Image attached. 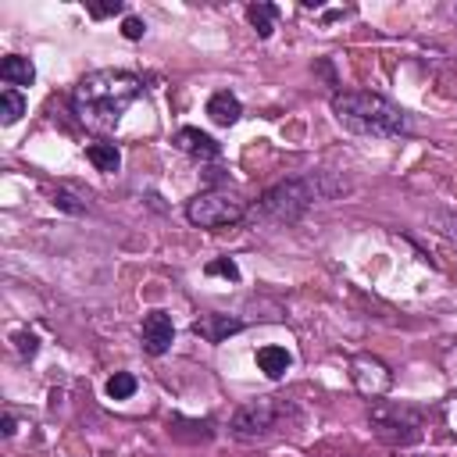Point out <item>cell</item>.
Segmentation results:
<instances>
[{
    "label": "cell",
    "instance_id": "1",
    "mask_svg": "<svg viewBox=\"0 0 457 457\" xmlns=\"http://www.w3.org/2000/svg\"><path fill=\"white\" fill-rule=\"evenodd\" d=\"M139 96H143L139 75L121 71V68H96V71L79 79V86L71 93V107H75V114L86 129L111 132V129H118L121 114Z\"/></svg>",
    "mask_w": 457,
    "mask_h": 457
},
{
    "label": "cell",
    "instance_id": "2",
    "mask_svg": "<svg viewBox=\"0 0 457 457\" xmlns=\"http://www.w3.org/2000/svg\"><path fill=\"white\" fill-rule=\"evenodd\" d=\"M332 114L336 121L353 132V136H371V139H396L411 132V114L386 100L382 93L368 89H343L332 96Z\"/></svg>",
    "mask_w": 457,
    "mask_h": 457
},
{
    "label": "cell",
    "instance_id": "3",
    "mask_svg": "<svg viewBox=\"0 0 457 457\" xmlns=\"http://www.w3.org/2000/svg\"><path fill=\"white\" fill-rule=\"evenodd\" d=\"M339 189L343 186L339 182H328L325 175H296V179H286V182L271 186L246 214H250V221H264V225H293L318 200H328Z\"/></svg>",
    "mask_w": 457,
    "mask_h": 457
},
{
    "label": "cell",
    "instance_id": "4",
    "mask_svg": "<svg viewBox=\"0 0 457 457\" xmlns=\"http://www.w3.org/2000/svg\"><path fill=\"white\" fill-rule=\"evenodd\" d=\"M289 411H293V403L282 400V396H257V400H250V403L232 411L228 436L239 439V443H261V439H268V436H275L282 428Z\"/></svg>",
    "mask_w": 457,
    "mask_h": 457
},
{
    "label": "cell",
    "instance_id": "5",
    "mask_svg": "<svg viewBox=\"0 0 457 457\" xmlns=\"http://www.w3.org/2000/svg\"><path fill=\"white\" fill-rule=\"evenodd\" d=\"M368 425H371V432H375L382 443H389V446H407V443H418V439H421L425 418H421L414 407H407V403H386V400H378V403H371V411H368Z\"/></svg>",
    "mask_w": 457,
    "mask_h": 457
},
{
    "label": "cell",
    "instance_id": "6",
    "mask_svg": "<svg viewBox=\"0 0 457 457\" xmlns=\"http://www.w3.org/2000/svg\"><path fill=\"white\" fill-rule=\"evenodd\" d=\"M186 218L196 228H225L246 218V200L236 189H207L186 204Z\"/></svg>",
    "mask_w": 457,
    "mask_h": 457
},
{
    "label": "cell",
    "instance_id": "7",
    "mask_svg": "<svg viewBox=\"0 0 457 457\" xmlns=\"http://www.w3.org/2000/svg\"><path fill=\"white\" fill-rule=\"evenodd\" d=\"M139 343L150 357H164L175 343V325H171V314L168 311H150L143 318V328H139Z\"/></svg>",
    "mask_w": 457,
    "mask_h": 457
},
{
    "label": "cell",
    "instance_id": "8",
    "mask_svg": "<svg viewBox=\"0 0 457 457\" xmlns=\"http://www.w3.org/2000/svg\"><path fill=\"white\" fill-rule=\"evenodd\" d=\"M193 336H200L204 343H225L228 336H236V332H243L246 325L239 321V318H232V314H218V311H207V314H200V318H193Z\"/></svg>",
    "mask_w": 457,
    "mask_h": 457
},
{
    "label": "cell",
    "instance_id": "9",
    "mask_svg": "<svg viewBox=\"0 0 457 457\" xmlns=\"http://www.w3.org/2000/svg\"><path fill=\"white\" fill-rule=\"evenodd\" d=\"M182 154H189V157H196V161H214V157H221V143L214 139V136H207V132H200V129H193V125H186V129H179L175 132V139H171Z\"/></svg>",
    "mask_w": 457,
    "mask_h": 457
},
{
    "label": "cell",
    "instance_id": "10",
    "mask_svg": "<svg viewBox=\"0 0 457 457\" xmlns=\"http://www.w3.org/2000/svg\"><path fill=\"white\" fill-rule=\"evenodd\" d=\"M168 436L179 439V443H207L214 436V421L211 418H182V414H171L168 418Z\"/></svg>",
    "mask_w": 457,
    "mask_h": 457
},
{
    "label": "cell",
    "instance_id": "11",
    "mask_svg": "<svg viewBox=\"0 0 457 457\" xmlns=\"http://www.w3.org/2000/svg\"><path fill=\"white\" fill-rule=\"evenodd\" d=\"M239 114H243V104H239V96L232 93V89H218V93H211V100H207V118L214 121V125H236L239 121Z\"/></svg>",
    "mask_w": 457,
    "mask_h": 457
},
{
    "label": "cell",
    "instance_id": "12",
    "mask_svg": "<svg viewBox=\"0 0 457 457\" xmlns=\"http://www.w3.org/2000/svg\"><path fill=\"white\" fill-rule=\"evenodd\" d=\"M0 79H4L7 86H32L36 68H32L29 57H21V54H7V57L0 61Z\"/></svg>",
    "mask_w": 457,
    "mask_h": 457
},
{
    "label": "cell",
    "instance_id": "13",
    "mask_svg": "<svg viewBox=\"0 0 457 457\" xmlns=\"http://www.w3.org/2000/svg\"><path fill=\"white\" fill-rule=\"evenodd\" d=\"M289 364H293V357H289V350H286V346L268 343V346H261V350H257V368H261L268 378H282V375L289 371Z\"/></svg>",
    "mask_w": 457,
    "mask_h": 457
},
{
    "label": "cell",
    "instance_id": "14",
    "mask_svg": "<svg viewBox=\"0 0 457 457\" xmlns=\"http://www.w3.org/2000/svg\"><path fill=\"white\" fill-rule=\"evenodd\" d=\"M86 161L96 168V171H118V164H121V154H118V146L114 143H89L86 146Z\"/></svg>",
    "mask_w": 457,
    "mask_h": 457
},
{
    "label": "cell",
    "instance_id": "15",
    "mask_svg": "<svg viewBox=\"0 0 457 457\" xmlns=\"http://www.w3.org/2000/svg\"><path fill=\"white\" fill-rule=\"evenodd\" d=\"M246 18H250L253 32H257L261 39H268V36H271V29H275L278 7H275V4H264V0H257V4H250V7H246Z\"/></svg>",
    "mask_w": 457,
    "mask_h": 457
},
{
    "label": "cell",
    "instance_id": "16",
    "mask_svg": "<svg viewBox=\"0 0 457 457\" xmlns=\"http://www.w3.org/2000/svg\"><path fill=\"white\" fill-rule=\"evenodd\" d=\"M21 114H25V96L14 86H4L0 89V121L4 125H14Z\"/></svg>",
    "mask_w": 457,
    "mask_h": 457
},
{
    "label": "cell",
    "instance_id": "17",
    "mask_svg": "<svg viewBox=\"0 0 457 457\" xmlns=\"http://www.w3.org/2000/svg\"><path fill=\"white\" fill-rule=\"evenodd\" d=\"M136 386H139V382H136V375H132V371H114V375L107 378V386H104V389H107V396H111V400H129V396L136 393Z\"/></svg>",
    "mask_w": 457,
    "mask_h": 457
},
{
    "label": "cell",
    "instance_id": "18",
    "mask_svg": "<svg viewBox=\"0 0 457 457\" xmlns=\"http://www.w3.org/2000/svg\"><path fill=\"white\" fill-rule=\"evenodd\" d=\"M54 207L64 211V214H86V200H79V196H75L71 189H64V186L54 189Z\"/></svg>",
    "mask_w": 457,
    "mask_h": 457
},
{
    "label": "cell",
    "instance_id": "19",
    "mask_svg": "<svg viewBox=\"0 0 457 457\" xmlns=\"http://www.w3.org/2000/svg\"><path fill=\"white\" fill-rule=\"evenodd\" d=\"M204 275H221V278H228V282H236V278H239V268H236L232 257H218V261H207V264H204Z\"/></svg>",
    "mask_w": 457,
    "mask_h": 457
},
{
    "label": "cell",
    "instance_id": "20",
    "mask_svg": "<svg viewBox=\"0 0 457 457\" xmlns=\"http://www.w3.org/2000/svg\"><path fill=\"white\" fill-rule=\"evenodd\" d=\"M14 346H18L21 357L32 361V357L39 353V336H36V332H18V336H14Z\"/></svg>",
    "mask_w": 457,
    "mask_h": 457
},
{
    "label": "cell",
    "instance_id": "21",
    "mask_svg": "<svg viewBox=\"0 0 457 457\" xmlns=\"http://www.w3.org/2000/svg\"><path fill=\"white\" fill-rule=\"evenodd\" d=\"M86 14L89 18H111V14H121V4L111 0V4H86Z\"/></svg>",
    "mask_w": 457,
    "mask_h": 457
},
{
    "label": "cell",
    "instance_id": "22",
    "mask_svg": "<svg viewBox=\"0 0 457 457\" xmlns=\"http://www.w3.org/2000/svg\"><path fill=\"white\" fill-rule=\"evenodd\" d=\"M143 32H146L143 18H132V14H129V18L121 21V36H125V39H143Z\"/></svg>",
    "mask_w": 457,
    "mask_h": 457
},
{
    "label": "cell",
    "instance_id": "23",
    "mask_svg": "<svg viewBox=\"0 0 457 457\" xmlns=\"http://www.w3.org/2000/svg\"><path fill=\"white\" fill-rule=\"evenodd\" d=\"M14 425H18L14 414H4V436H14Z\"/></svg>",
    "mask_w": 457,
    "mask_h": 457
}]
</instances>
